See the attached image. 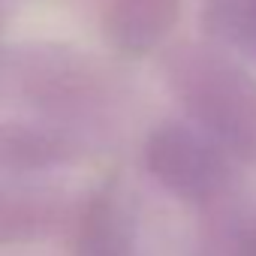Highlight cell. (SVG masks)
<instances>
[{"label": "cell", "instance_id": "1", "mask_svg": "<svg viewBox=\"0 0 256 256\" xmlns=\"http://www.w3.org/2000/svg\"><path fill=\"white\" fill-rule=\"evenodd\" d=\"M145 160L151 175L184 199H208L226 181L220 154L181 124H166L151 133Z\"/></svg>", "mask_w": 256, "mask_h": 256}, {"label": "cell", "instance_id": "2", "mask_svg": "<svg viewBox=\"0 0 256 256\" xmlns=\"http://www.w3.org/2000/svg\"><path fill=\"white\" fill-rule=\"evenodd\" d=\"M199 114L220 130L226 139L232 136L235 145L241 142H253L256 136V94L247 88L244 78H235L232 72L220 76L217 88L205 84L202 88V100H199Z\"/></svg>", "mask_w": 256, "mask_h": 256}, {"label": "cell", "instance_id": "3", "mask_svg": "<svg viewBox=\"0 0 256 256\" xmlns=\"http://www.w3.org/2000/svg\"><path fill=\"white\" fill-rule=\"evenodd\" d=\"M178 16V0H114L106 30L126 52H145L163 40Z\"/></svg>", "mask_w": 256, "mask_h": 256}, {"label": "cell", "instance_id": "4", "mask_svg": "<svg viewBox=\"0 0 256 256\" xmlns=\"http://www.w3.org/2000/svg\"><path fill=\"white\" fill-rule=\"evenodd\" d=\"M78 256H130V238L112 199H96L88 208L78 232Z\"/></svg>", "mask_w": 256, "mask_h": 256}]
</instances>
